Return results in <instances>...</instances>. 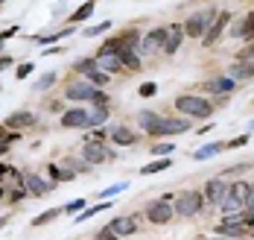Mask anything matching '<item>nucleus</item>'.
<instances>
[{"label": "nucleus", "mask_w": 254, "mask_h": 240, "mask_svg": "<svg viewBox=\"0 0 254 240\" xmlns=\"http://www.w3.org/2000/svg\"><path fill=\"white\" fill-rule=\"evenodd\" d=\"M204 205V196L202 193H196V190H187V193H181L176 199V208H173V214L176 217H196V214L202 211Z\"/></svg>", "instance_id": "nucleus-3"}, {"label": "nucleus", "mask_w": 254, "mask_h": 240, "mask_svg": "<svg viewBox=\"0 0 254 240\" xmlns=\"http://www.w3.org/2000/svg\"><path fill=\"white\" fill-rule=\"evenodd\" d=\"M53 82H56V74H47L44 80H38V85H35V88H38V91H44V88H50Z\"/></svg>", "instance_id": "nucleus-43"}, {"label": "nucleus", "mask_w": 254, "mask_h": 240, "mask_svg": "<svg viewBox=\"0 0 254 240\" xmlns=\"http://www.w3.org/2000/svg\"><path fill=\"white\" fill-rule=\"evenodd\" d=\"M240 208H243V202H237L231 193L222 199V211H225V217H228V214H240Z\"/></svg>", "instance_id": "nucleus-31"}, {"label": "nucleus", "mask_w": 254, "mask_h": 240, "mask_svg": "<svg viewBox=\"0 0 254 240\" xmlns=\"http://www.w3.org/2000/svg\"><path fill=\"white\" fill-rule=\"evenodd\" d=\"M108 80H111V77H108L105 71H100V68H94V71H91V74L85 77V82H91L94 88H100V85H105V82H108Z\"/></svg>", "instance_id": "nucleus-27"}, {"label": "nucleus", "mask_w": 254, "mask_h": 240, "mask_svg": "<svg viewBox=\"0 0 254 240\" xmlns=\"http://www.w3.org/2000/svg\"><path fill=\"white\" fill-rule=\"evenodd\" d=\"M164 41H167V27L149 29V32L140 38V44H137V56H152V53H158V50H164Z\"/></svg>", "instance_id": "nucleus-4"}, {"label": "nucleus", "mask_w": 254, "mask_h": 240, "mask_svg": "<svg viewBox=\"0 0 254 240\" xmlns=\"http://www.w3.org/2000/svg\"><path fill=\"white\" fill-rule=\"evenodd\" d=\"M176 108L184 114V117H210V111H213L210 100L196 97V94H184V97H178Z\"/></svg>", "instance_id": "nucleus-1"}, {"label": "nucleus", "mask_w": 254, "mask_h": 240, "mask_svg": "<svg viewBox=\"0 0 254 240\" xmlns=\"http://www.w3.org/2000/svg\"><path fill=\"white\" fill-rule=\"evenodd\" d=\"M190 129V123H187V117H161L158 120V126L152 129V135H181Z\"/></svg>", "instance_id": "nucleus-5"}, {"label": "nucleus", "mask_w": 254, "mask_h": 240, "mask_svg": "<svg viewBox=\"0 0 254 240\" xmlns=\"http://www.w3.org/2000/svg\"><path fill=\"white\" fill-rule=\"evenodd\" d=\"M234 85H237V82L231 80V77H213V80L204 82V88L213 91V94H228V91H234Z\"/></svg>", "instance_id": "nucleus-17"}, {"label": "nucleus", "mask_w": 254, "mask_h": 240, "mask_svg": "<svg viewBox=\"0 0 254 240\" xmlns=\"http://www.w3.org/2000/svg\"><path fill=\"white\" fill-rule=\"evenodd\" d=\"M35 123L32 111H15L12 117H6V129H29Z\"/></svg>", "instance_id": "nucleus-15"}, {"label": "nucleus", "mask_w": 254, "mask_h": 240, "mask_svg": "<svg viewBox=\"0 0 254 240\" xmlns=\"http://www.w3.org/2000/svg\"><path fill=\"white\" fill-rule=\"evenodd\" d=\"M9 65H12V59H9V56H3V59H0V71H3V68H9Z\"/></svg>", "instance_id": "nucleus-49"}, {"label": "nucleus", "mask_w": 254, "mask_h": 240, "mask_svg": "<svg viewBox=\"0 0 254 240\" xmlns=\"http://www.w3.org/2000/svg\"><path fill=\"white\" fill-rule=\"evenodd\" d=\"M111 141H114L117 147H131V144L137 141V135L131 132V129H126V126H114V129H111Z\"/></svg>", "instance_id": "nucleus-18"}, {"label": "nucleus", "mask_w": 254, "mask_h": 240, "mask_svg": "<svg viewBox=\"0 0 254 240\" xmlns=\"http://www.w3.org/2000/svg\"><path fill=\"white\" fill-rule=\"evenodd\" d=\"M94 91H97V88H94L91 82L76 80V82H70V85L64 88V97H67V100H91V97H94Z\"/></svg>", "instance_id": "nucleus-11"}, {"label": "nucleus", "mask_w": 254, "mask_h": 240, "mask_svg": "<svg viewBox=\"0 0 254 240\" xmlns=\"http://www.w3.org/2000/svg\"><path fill=\"white\" fill-rule=\"evenodd\" d=\"M240 59H243V62H254V44L252 47H246V50L240 53Z\"/></svg>", "instance_id": "nucleus-45"}, {"label": "nucleus", "mask_w": 254, "mask_h": 240, "mask_svg": "<svg viewBox=\"0 0 254 240\" xmlns=\"http://www.w3.org/2000/svg\"><path fill=\"white\" fill-rule=\"evenodd\" d=\"M246 141H249V135H240V138H234L231 144H225V150H228V147H243Z\"/></svg>", "instance_id": "nucleus-46"}, {"label": "nucleus", "mask_w": 254, "mask_h": 240, "mask_svg": "<svg viewBox=\"0 0 254 240\" xmlns=\"http://www.w3.org/2000/svg\"><path fill=\"white\" fill-rule=\"evenodd\" d=\"M158 120H161V117H158L155 111H140V114H137V123H140V129H143V132H149V135H152V129L158 126Z\"/></svg>", "instance_id": "nucleus-22"}, {"label": "nucleus", "mask_w": 254, "mask_h": 240, "mask_svg": "<svg viewBox=\"0 0 254 240\" xmlns=\"http://www.w3.org/2000/svg\"><path fill=\"white\" fill-rule=\"evenodd\" d=\"M181 41H184V27H181V24H170V27H167V41H164V53L167 56L178 53Z\"/></svg>", "instance_id": "nucleus-13"}, {"label": "nucleus", "mask_w": 254, "mask_h": 240, "mask_svg": "<svg viewBox=\"0 0 254 240\" xmlns=\"http://www.w3.org/2000/svg\"><path fill=\"white\" fill-rule=\"evenodd\" d=\"M73 68H76L79 74H85V77H88V74L97 68V59H79V62H73Z\"/></svg>", "instance_id": "nucleus-32"}, {"label": "nucleus", "mask_w": 254, "mask_h": 240, "mask_svg": "<svg viewBox=\"0 0 254 240\" xmlns=\"http://www.w3.org/2000/svg\"><path fill=\"white\" fill-rule=\"evenodd\" d=\"M254 77V62H243V59H237V65L231 68V80H249Z\"/></svg>", "instance_id": "nucleus-19"}, {"label": "nucleus", "mask_w": 254, "mask_h": 240, "mask_svg": "<svg viewBox=\"0 0 254 240\" xmlns=\"http://www.w3.org/2000/svg\"><path fill=\"white\" fill-rule=\"evenodd\" d=\"M228 193L237 202L246 205V202H249V193H252V185H249V182H234V187H228Z\"/></svg>", "instance_id": "nucleus-21"}, {"label": "nucleus", "mask_w": 254, "mask_h": 240, "mask_svg": "<svg viewBox=\"0 0 254 240\" xmlns=\"http://www.w3.org/2000/svg\"><path fill=\"white\" fill-rule=\"evenodd\" d=\"M3 193H6V190H3V187H0V196H3Z\"/></svg>", "instance_id": "nucleus-55"}, {"label": "nucleus", "mask_w": 254, "mask_h": 240, "mask_svg": "<svg viewBox=\"0 0 254 240\" xmlns=\"http://www.w3.org/2000/svg\"><path fill=\"white\" fill-rule=\"evenodd\" d=\"M240 38H254V12H249L240 21Z\"/></svg>", "instance_id": "nucleus-25"}, {"label": "nucleus", "mask_w": 254, "mask_h": 240, "mask_svg": "<svg viewBox=\"0 0 254 240\" xmlns=\"http://www.w3.org/2000/svg\"><path fill=\"white\" fill-rule=\"evenodd\" d=\"M82 156L88 164H100V161H108L111 159V153L102 147L100 141H85V147H82Z\"/></svg>", "instance_id": "nucleus-10"}, {"label": "nucleus", "mask_w": 254, "mask_h": 240, "mask_svg": "<svg viewBox=\"0 0 254 240\" xmlns=\"http://www.w3.org/2000/svg\"><path fill=\"white\" fill-rule=\"evenodd\" d=\"M202 240H231V238H222V235H216V238H202Z\"/></svg>", "instance_id": "nucleus-51"}, {"label": "nucleus", "mask_w": 254, "mask_h": 240, "mask_svg": "<svg viewBox=\"0 0 254 240\" xmlns=\"http://www.w3.org/2000/svg\"><path fill=\"white\" fill-rule=\"evenodd\" d=\"M216 232H219L222 238H231V240H237V238H243V235H249L252 229H249V226H243V223H225V220H222Z\"/></svg>", "instance_id": "nucleus-16"}, {"label": "nucleus", "mask_w": 254, "mask_h": 240, "mask_svg": "<svg viewBox=\"0 0 254 240\" xmlns=\"http://www.w3.org/2000/svg\"><path fill=\"white\" fill-rule=\"evenodd\" d=\"M12 35H18V27H9L6 32H0V44H3L6 38H12Z\"/></svg>", "instance_id": "nucleus-47"}, {"label": "nucleus", "mask_w": 254, "mask_h": 240, "mask_svg": "<svg viewBox=\"0 0 254 240\" xmlns=\"http://www.w3.org/2000/svg\"><path fill=\"white\" fill-rule=\"evenodd\" d=\"M117 59H120V65L128 68V71H137V68H140V56H137V50H126V47H120V50H117Z\"/></svg>", "instance_id": "nucleus-20"}, {"label": "nucleus", "mask_w": 254, "mask_h": 240, "mask_svg": "<svg viewBox=\"0 0 254 240\" xmlns=\"http://www.w3.org/2000/svg\"><path fill=\"white\" fill-rule=\"evenodd\" d=\"M204 199L210 202V205H222V199L228 196V185H225V179L222 176H216V179H210L207 185H204Z\"/></svg>", "instance_id": "nucleus-6"}, {"label": "nucleus", "mask_w": 254, "mask_h": 240, "mask_svg": "<svg viewBox=\"0 0 254 240\" xmlns=\"http://www.w3.org/2000/svg\"><path fill=\"white\" fill-rule=\"evenodd\" d=\"M70 32H73V29H62V32H56V35H44L41 41H44V44H53V41H59V38H64V35H70Z\"/></svg>", "instance_id": "nucleus-40"}, {"label": "nucleus", "mask_w": 254, "mask_h": 240, "mask_svg": "<svg viewBox=\"0 0 254 240\" xmlns=\"http://www.w3.org/2000/svg\"><path fill=\"white\" fill-rule=\"evenodd\" d=\"M117 50H120V44H117V38H111V41H105V44L100 47L97 59H100V56H117Z\"/></svg>", "instance_id": "nucleus-36"}, {"label": "nucleus", "mask_w": 254, "mask_h": 240, "mask_svg": "<svg viewBox=\"0 0 254 240\" xmlns=\"http://www.w3.org/2000/svg\"><path fill=\"white\" fill-rule=\"evenodd\" d=\"M246 205H254V185H252V193H249V202Z\"/></svg>", "instance_id": "nucleus-50"}, {"label": "nucleus", "mask_w": 254, "mask_h": 240, "mask_svg": "<svg viewBox=\"0 0 254 240\" xmlns=\"http://www.w3.org/2000/svg\"><path fill=\"white\" fill-rule=\"evenodd\" d=\"M216 15H219V12H216L213 6H210V9H202V12H196V15H190L187 24H181V27H184V35H187V38H202L204 29L216 21Z\"/></svg>", "instance_id": "nucleus-2"}, {"label": "nucleus", "mask_w": 254, "mask_h": 240, "mask_svg": "<svg viewBox=\"0 0 254 240\" xmlns=\"http://www.w3.org/2000/svg\"><path fill=\"white\" fill-rule=\"evenodd\" d=\"M62 126H67V129H85V126H91V114L85 108H67L62 114Z\"/></svg>", "instance_id": "nucleus-8"}, {"label": "nucleus", "mask_w": 254, "mask_h": 240, "mask_svg": "<svg viewBox=\"0 0 254 240\" xmlns=\"http://www.w3.org/2000/svg\"><path fill=\"white\" fill-rule=\"evenodd\" d=\"M18 179H21V185H24V190L29 193V196H44L47 190H53V185L41 182L35 173H24V176H18Z\"/></svg>", "instance_id": "nucleus-12"}, {"label": "nucleus", "mask_w": 254, "mask_h": 240, "mask_svg": "<svg viewBox=\"0 0 254 240\" xmlns=\"http://www.w3.org/2000/svg\"><path fill=\"white\" fill-rule=\"evenodd\" d=\"M173 150H176V144H155L152 156H158V159H170V156H173Z\"/></svg>", "instance_id": "nucleus-33"}, {"label": "nucleus", "mask_w": 254, "mask_h": 240, "mask_svg": "<svg viewBox=\"0 0 254 240\" xmlns=\"http://www.w3.org/2000/svg\"><path fill=\"white\" fill-rule=\"evenodd\" d=\"M91 103H94V106H108V97L97 88V91H94V97H91Z\"/></svg>", "instance_id": "nucleus-42"}, {"label": "nucleus", "mask_w": 254, "mask_h": 240, "mask_svg": "<svg viewBox=\"0 0 254 240\" xmlns=\"http://www.w3.org/2000/svg\"><path fill=\"white\" fill-rule=\"evenodd\" d=\"M249 132H254V120H252V123H249Z\"/></svg>", "instance_id": "nucleus-52"}, {"label": "nucleus", "mask_w": 254, "mask_h": 240, "mask_svg": "<svg viewBox=\"0 0 254 240\" xmlns=\"http://www.w3.org/2000/svg\"><path fill=\"white\" fill-rule=\"evenodd\" d=\"M108 229H111L117 238H128V235L137 232V217H117V220L108 223Z\"/></svg>", "instance_id": "nucleus-14"}, {"label": "nucleus", "mask_w": 254, "mask_h": 240, "mask_svg": "<svg viewBox=\"0 0 254 240\" xmlns=\"http://www.w3.org/2000/svg\"><path fill=\"white\" fill-rule=\"evenodd\" d=\"M126 182H120V185H111V187H105V190H102L100 196H105V199H111V196H117V193H123V190H126Z\"/></svg>", "instance_id": "nucleus-37"}, {"label": "nucleus", "mask_w": 254, "mask_h": 240, "mask_svg": "<svg viewBox=\"0 0 254 240\" xmlns=\"http://www.w3.org/2000/svg\"><path fill=\"white\" fill-rule=\"evenodd\" d=\"M29 74H32V65H29V62L18 68V80H24V77H29Z\"/></svg>", "instance_id": "nucleus-44"}, {"label": "nucleus", "mask_w": 254, "mask_h": 240, "mask_svg": "<svg viewBox=\"0 0 254 240\" xmlns=\"http://www.w3.org/2000/svg\"><path fill=\"white\" fill-rule=\"evenodd\" d=\"M94 9H97V0H88V3L82 6V9H76V12L70 15V21H73V24H79V21H85V18H88V15L94 12Z\"/></svg>", "instance_id": "nucleus-26"}, {"label": "nucleus", "mask_w": 254, "mask_h": 240, "mask_svg": "<svg viewBox=\"0 0 254 240\" xmlns=\"http://www.w3.org/2000/svg\"><path fill=\"white\" fill-rule=\"evenodd\" d=\"M88 114H91V126H100L102 120L108 117V106H97L94 111H88Z\"/></svg>", "instance_id": "nucleus-34"}, {"label": "nucleus", "mask_w": 254, "mask_h": 240, "mask_svg": "<svg viewBox=\"0 0 254 240\" xmlns=\"http://www.w3.org/2000/svg\"><path fill=\"white\" fill-rule=\"evenodd\" d=\"M94 240H120V238H117V235L105 226V229H100V232H97V238H94Z\"/></svg>", "instance_id": "nucleus-39"}, {"label": "nucleus", "mask_w": 254, "mask_h": 240, "mask_svg": "<svg viewBox=\"0 0 254 240\" xmlns=\"http://www.w3.org/2000/svg\"><path fill=\"white\" fill-rule=\"evenodd\" d=\"M97 65H102V68H105V74H108V71L114 74V71H120V68H123L117 56H100V59H97Z\"/></svg>", "instance_id": "nucleus-28"}, {"label": "nucleus", "mask_w": 254, "mask_h": 240, "mask_svg": "<svg viewBox=\"0 0 254 240\" xmlns=\"http://www.w3.org/2000/svg\"><path fill=\"white\" fill-rule=\"evenodd\" d=\"M170 159H158L152 164H146V167H140V176H152V173H161V170H170Z\"/></svg>", "instance_id": "nucleus-24"}, {"label": "nucleus", "mask_w": 254, "mask_h": 240, "mask_svg": "<svg viewBox=\"0 0 254 240\" xmlns=\"http://www.w3.org/2000/svg\"><path fill=\"white\" fill-rule=\"evenodd\" d=\"M155 91H158V85H155V82H143V85H140V97H152Z\"/></svg>", "instance_id": "nucleus-41"}, {"label": "nucleus", "mask_w": 254, "mask_h": 240, "mask_svg": "<svg viewBox=\"0 0 254 240\" xmlns=\"http://www.w3.org/2000/svg\"><path fill=\"white\" fill-rule=\"evenodd\" d=\"M59 214H62V208H47L44 214H38V217L32 220V226H44V223H50V220H56Z\"/></svg>", "instance_id": "nucleus-29"}, {"label": "nucleus", "mask_w": 254, "mask_h": 240, "mask_svg": "<svg viewBox=\"0 0 254 240\" xmlns=\"http://www.w3.org/2000/svg\"><path fill=\"white\" fill-rule=\"evenodd\" d=\"M105 208H108V202H102V205H94V208H85V211H79L76 223H85V220H91V217H94V214L105 211Z\"/></svg>", "instance_id": "nucleus-35"}, {"label": "nucleus", "mask_w": 254, "mask_h": 240, "mask_svg": "<svg viewBox=\"0 0 254 240\" xmlns=\"http://www.w3.org/2000/svg\"><path fill=\"white\" fill-rule=\"evenodd\" d=\"M176 214H173V205L170 202H164V199H155L146 205V220L149 223H170Z\"/></svg>", "instance_id": "nucleus-7"}, {"label": "nucleus", "mask_w": 254, "mask_h": 240, "mask_svg": "<svg viewBox=\"0 0 254 240\" xmlns=\"http://www.w3.org/2000/svg\"><path fill=\"white\" fill-rule=\"evenodd\" d=\"M105 29H111V21H102V24H94V27L82 29V35H85V38H94V35H102Z\"/></svg>", "instance_id": "nucleus-30"}, {"label": "nucleus", "mask_w": 254, "mask_h": 240, "mask_svg": "<svg viewBox=\"0 0 254 240\" xmlns=\"http://www.w3.org/2000/svg\"><path fill=\"white\" fill-rule=\"evenodd\" d=\"M222 150H225V144H207V147H202V150H196V153H193V159H196V161L213 159V156H219Z\"/></svg>", "instance_id": "nucleus-23"}, {"label": "nucleus", "mask_w": 254, "mask_h": 240, "mask_svg": "<svg viewBox=\"0 0 254 240\" xmlns=\"http://www.w3.org/2000/svg\"><path fill=\"white\" fill-rule=\"evenodd\" d=\"M228 21H231L228 12H219V15H216V21H213L210 27L204 29V35H202V44H204V47H210V44H213V41L222 35V29L228 27Z\"/></svg>", "instance_id": "nucleus-9"}, {"label": "nucleus", "mask_w": 254, "mask_h": 240, "mask_svg": "<svg viewBox=\"0 0 254 240\" xmlns=\"http://www.w3.org/2000/svg\"><path fill=\"white\" fill-rule=\"evenodd\" d=\"M9 173H12V167H9V164H0V179H3V176H9Z\"/></svg>", "instance_id": "nucleus-48"}, {"label": "nucleus", "mask_w": 254, "mask_h": 240, "mask_svg": "<svg viewBox=\"0 0 254 240\" xmlns=\"http://www.w3.org/2000/svg\"><path fill=\"white\" fill-rule=\"evenodd\" d=\"M249 208H252V211H249V214H252V217H254V205H249Z\"/></svg>", "instance_id": "nucleus-54"}, {"label": "nucleus", "mask_w": 254, "mask_h": 240, "mask_svg": "<svg viewBox=\"0 0 254 240\" xmlns=\"http://www.w3.org/2000/svg\"><path fill=\"white\" fill-rule=\"evenodd\" d=\"M0 226H6V217H0Z\"/></svg>", "instance_id": "nucleus-53"}, {"label": "nucleus", "mask_w": 254, "mask_h": 240, "mask_svg": "<svg viewBox=\"0 0 254 240\" xmlns=\"http://www.w3.org/2000/svg\"><path fill=\"white\" fill-rule=\"evenodd\" d=\"M64 211H67V214H79V211H85V202H82V199H73V202H67V205H64Z\"/></svg>", "instance_id": "nucleus-38"}]
</instances>
